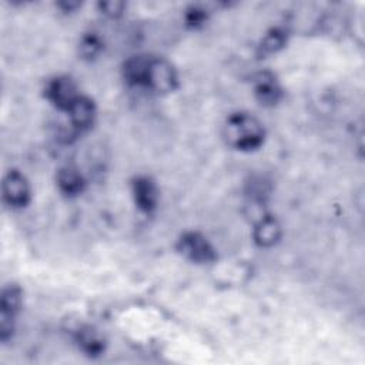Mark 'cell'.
I'll use <instances>...</instances> for the list:
<instances>
[{
    "label": "cell",
    "instance_id": "52a82bcc",
    "mask_svg": "<svg viewBox=\"0 0 365 365\" xmlns=\"http://www.w3.org/2000/svg\"><path fill=\"white\" fill-rule=\"evenodd\" d=\"M67 111L70 115L71 125L76 130H86L94 121V115H96L94 104L87 97L78 96V98L71 104V107Z\"/></svg>",
    "mask_w": 365,
    "mask_h": 365
},
{
    "label": "cell",
    "instance_id": "5b68a950",
    "mask_svg": "<svg viewBox=\"0 0 365 365\" xmlns=\"http://www.w3.org/2000/svg\"><path fill=\"white\" fill-rule=\"evenodd\" d=\"M3 197L10 207H24L30 201V187L24 175L10 171L3 180Z\"/></svg>",
    "mask_w": 365,
    "mask_h": 365
},
{
    "label": "cell",
    "instance_id": "9c48e42d",
    "mask_svg": "<svg viewBox=\"0 0 365 365\" xmlns=\"http://www.w3.org/2000/svg\"><path fill=\"white\" fill-rule=\"evenodd\" d=\"M255 96L261 101V104L267 106H272L279 100L281 88L274 76L268 73L259 74L255 83Z\"/></svg>",
    "mask_w": 365,
    "mask_h": 365
},
{
    "label": "cell",
    "instance_id": "2e32d148",
    "mask_svg": "<svg viewBox=\"0 0 365 365\" xmlns=\"http://www.w3.org/2000/svg\"><path fill=\"white\" fill-rule=\"evenodd\" d=\"M123 3L120 1H103L100 3V7L103 10L104 14L110 16V17H115L123 11Z\"/></svg>",
    "mask_w": 365,
    "mask_h": 365
},
{
    "label": "cell",
    "instance_id": "4fadbf2b",
    "mask_svg": "<svg viewBox=\"0 0 365 365\" xmlns=\"http://www.w3.org/2000/svg\"><path fill=\"white\" fill-rule=\"evenodd\" d=\"M78 344L88 355H98L103 351V339L91 328H84L78 332Z\"/></svg>",
    "mask_w": 365,
    "mask_h": 365
},
{
    "label": "cell",
    "instance_id": "e0dca14e",
    "mask_svg": "<svg viewBox=\"0 0 365 365\" xmlns=\"http://www.w3.org/2000/svg\"><path fill=\"white\" fill-rule=\"evenodd\" d=\"M204 19H205V13H204L202 9H198V7L191 9V10L188 11V16H187L188 23H191V24H194V26L198 24V23H202Z\"/></svg>",
    "mask_w": 365,
    "mask_h": 365
},
{
    "label": "cell",
    "instance_id": "8fae6325",
    "mask_svg": "<svg viewBox=\"0 0 365 365\" xmlns=\"http://www.w3.org/2000/svg\"><path fill=\"white\" fill-rule=\"evenodd\" d=\"M148 64H150V57L137 56L130 58L124 66L125 80L134 86H145Z\"/></svg>",
    "mask_w": 365,
    "mask_h": 365
},
{
    "label": "cell",
    "instance_id": "277c9868",
    "mask_svg": "<svg viewBox=\"0 0 365 365\" xmlns=\"http://www.w3.org/2000/svg\"><path fill=\"white\" fill-rule=\"evenodd\" d=\"M178 248L182 255L195 262H210L215 258L211 244L197 232L184 234L180 240Z\"/></svg>",
    "mask_w": 365,
    "mask_h": 365
},
{
    "label": "cell",
    "instance_id": "6da1fadb",
    "mask_svg": "<svg viewBox=\"0 0 365 365\" xmlns=\"http://www.w3.org/2000/svg\"><path fill=\"white\" fill-rule=\"evenodd\" d=\"M224 137L230 145L238 150H254L262 144L264 128L255 117L238 113L227 120Z\"/></svg>",
    "mask_w": 365,
    "mask_h": 365
},
{
    "label": "cell",
    "instance_id": "5bb4252c",
    "mask_svg": "<svg viewBox=\"0 0 365 365\" xmlns=\"http://www.w3.org/2000/svg\"><path fill=\"white\" fill-rule=\"evenodd\" d=\"M285 44V33L279 29L271 30L261 41V50L265 53H275Z\"/></svg>",
    "mask_w": 365,
    "mask_h": 365
},
{
    "label": "cell",
    "instance_id": "7a4b0ae2",
    "mask_svg": "<svg viewBox=\"0 0 365 365\" xmlns=\"http://www.w3.org/2000/svg\"><path fill=\"white\" fill-rule=\"evenodd\" d=\"M177 86V74L174 67L163 58H150L145 87L155 93H170Z\"/></svg>",
    "mask_w": 365,
    "mask_h": 365
},
{
    "label": "cell",
    "instance_id": "7c38bea8",
    "mask_svg": "<svg viewBox=\"0 0 365 365\" xmlns=\"http://www.w3.org/2000/svg\"><path fill=\"white\" fill-rule=\"evenodd\" d=\"M57 184H58L60 190L64 194L76 195V194L83 191L84 180H83V177H81L78 170H76L73 167H64V168H61L58 171Z\"/></svg>",
    "mask_w": 365,
    "mask_h": 365
},
{
    "label": "cell",
    "instance_id": "ba28073f",
    "mask_svg": "<svg viewBox=\"0 0 365 365\" xmlns=\"http://www.w3.org/2000/svg\"><path fill=\"white\" fill-rule=\"evenodd\" d=\"M133 194L138 208L143 211L148 212L155 208L158 194L154 182L148 177H138L133 182Z\"/></svg>",
    "mask_w": 365,
    "mask_h": 365
},
{
    "label": "cell",
    "instance_id": "9a60e30c",
    "mask_svg": "<svg viewBox=\"0 0 365 365\" xmlns=\"http://www.w3.org/2000/svg\"><path fill=\"white\" fill-rule=\"evenodd\" d=\"M100 50H101V43L97 36L88 34V36L83 37V40L80 43V53L83 57L93 58L98 54Z\"/></svg>",
    "mask_w": 365,
    "mask_h": 365
},
{
    "label": "cell",
    "instance_id": "3957f363",
    "mask_svg": "<svg viewBox=\"0 0 365 365\" xmlns=\"http://www.w3.org/2000/svg\"><path fill=\"white\" fill-rule=\"evenodd\" d=\"M21 294L20 289L14 285H9L1 292L0 301V336L6 341L13 332V319L20 308Z\"/></svg>",
    "mask_w": 365,
    "mask_h": 365
},
{
    "label": "cell",
    "instance_id": "8992f818",
    "mask_svg": "<svg viewBox=\"0 0 365 365\" xmlns=\"http://www.w3.org/2000/svg\"><path fill=\"white\" fill-rule=\"evenodd\" d=\"M47 98L61 110H68L78 98L76 84L68 77H57L51 80L46 88Z\"/></svg>",
    "mask_w": 365,
    "mask_h": 365
},
{
    "label": "cell",
    "instance_id": "30bf717a",
    "mask_svg": "<svg viewBox=\"0 0 365 365\" xmlns=\"http://www.w3.org/2000/svg\"><path fill=\"white\" fill-rule=\"evenodd\" d=\"M281 235V227L274 217H264L258 221L254 230L255 241L262 247H269L278 241Z\"/></svg>",
    "mask_w": 365,
    "mask_h": 365
}]
</instances>
